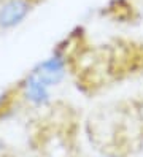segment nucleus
Listing matches in <instances>:
<instances>
[{
	"label": "nucleus",
	"instance_id": "1",
	"mask_svg": "<svg viewBox=\"0 0 143 157\" xmlns=\"http://www.w3.org/2000/svg\"><path fill=\"white\" fill-rule=\"evenodd\" d=\"M35 0H2L0 3V27L13 29L30 13Z\"/></svg>",
	"mask_w": 143,
	"mask_h": 157
},
{
	"label": "nucleus",
	"instance_id": "6",
	"mask_svg": "<svg viewBox=\"0 0 143 157\" xmlns=\"http://www.w3.org/2000/svg\"><path fill=\"white\" fill-rule=\"evenodd\" d=\"M35 2H38V0H35Z\"/></svg>",
	"mask_w": 143,
	"mask_h": 157
},
{
	"label": "nucleus",
	"instance_id": "5",
	"mask_svg": "<svg viewBox=\"0 0 143 157\" xmlns=\"http://www.w3.org/2000/svg\"><path fill=\"white\" fill-rule=\"evenodd\" d=\"M2 151H3V144H2V141H0V154H2Z\"/></svg>",
	"mask_w": 143,
	"mask_h": 157
},
{
	"label": "nucleus",
	"instance_id": "4",
	"mask_svg": "<svg viewBox=\"0 0 143 157\" xmlns=\"http://www.w3.org/2000/svg\"><path fill=\"white\" fill-rule=\"evenodd\" d=\"M6 98H8V94H2V95H0V109H2L3 103L6 101Z\"/></svg>",
	"mask_w": 143,
	"mask_h": 157
},
{
	"label": "nucleus",
	"instance_id": "2",
	"mask_svg": "<svg viewBox=\"0 0 143 157\" xmlns=\"http://www.w3.org/2000/svg\"><path fill=\"white\" fill-rule=\"evenodd\" d=\"M64 73H65L64 62L59 57H51V59L45 60L43 63H40L32 75L50 87V86L57 84L64 78Z\"/></svg>",
	"mask_w": 143,
	"mask_h": 157
},
{
	"label": "nucleus",
	"instance_id": "3",
	"mask_svg": "<svg viewBox=\"0 0 143 157\" xmlns=\"http://www.w3.org/2000/svg\"><path fill=\"white\" fill-rule=\"evenodd\" d=\"M26 95L32 103L42 105L48 100V86L43 84L40 79H37L34 75H30L26 81Z\"/></svg>",
	"mask_w": 143,
	"mask_h": 157
}]
</instances>
